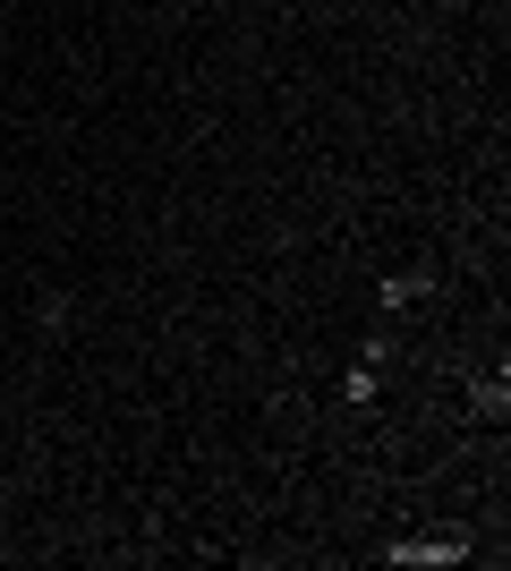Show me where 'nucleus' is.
Returning <instances> with one entry per match:
<instances>
[{
	"mask_svg": "<svg viewBox=\"0 0 511 571\" xmlns=\"http://www.w3.org/2000/svg\"><path fill=\"white\" fill-rule=\"evenodd\" d=\"M401 563H452V554H469L460 546V529H435V538H410V546H392Z\"/></svg>",
	"mask_w": 511,
	"mask_h": 571,
	"instance_id": "nucleus-1",
	"label": "nucleus"
},
{
	"mask_svg": "<svg viewBox=\"0 0 511 571\" xmlns=\"http://www.w3.org/2000/svg\"><path fill=\"white\" fill-rule=\"evenodd\" d=\"M376 299H383V308H417V299H435V273H392Z\"/></svg>",
	"mask_w": 511,
	"mask_h": 571,
	"instance_id": "nucleus-2",
	"label": "nucleus"
},
{
	"mask_svg": "<svg viewBox=\"0 0 511 571\" xmlns=\"http://www.w3.org/2000/svg\"><path fill=\"white\" fill-rule=\"evenodd\" d=\"M503 401H511L503 376H469V418H503Z\"/></svg>",
	"mask_w": 511,
	"mask_h": 571,
	"instance_id": "nucleus-3",
	"label": "nucleus"
},
{
	"mask_svg": "<svg viewBox=\"0 0 511 571\" xmlns=\"http://www.w3.org/2000/svg\"><path fill=\"white\" fill-rule=\"evenodd\" d=\"M341 392H350L358 410H376V392H383V367H367V358H358L350 376H341Z\"/></svg>",
	"mask_w": 511,
	"mask_h": 571,
	"instance_id": "nucleus-4",
	"label": "nucleus"
},
{
	"mask_svg": "<svg viewBox=\"0 0 511 571\" xmlns=\"http://www.w3.org/2000/svg\"><path fill=\"white\" fill-rule=\"evenodd\" d=\"M358 358H367V367H392V358H401V342H392V333H367V342H358Z\"/></svg>",
	"mask_w": 511,
	"mask_h": 571,
	"instance_id": "nucleus-5",
	"label": "nucleus"
}]
</instances>
